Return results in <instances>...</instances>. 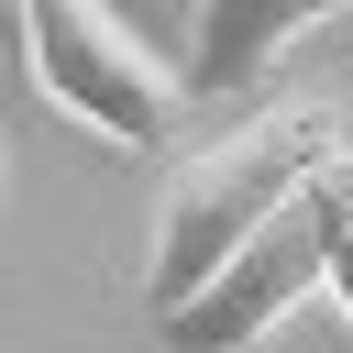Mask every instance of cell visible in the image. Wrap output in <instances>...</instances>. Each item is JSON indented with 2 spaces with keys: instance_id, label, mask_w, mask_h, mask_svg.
Listing matches in <instances>:
<instances>
[{
  "instance_id": "6da1fadb",
  "label": "cell",
  "mask_w": 353,
  "mask_h": 353,
  "mask_svg": "<svg viewBox=\"0 0 353 353\" xmlns=\"http://www.w3.org/2000/svg\"><path fill=\"white\" fill-rule=\"evenodd\" d=\"M331 143H353V110H342L331 88H298V99H265L254 121L210 132L199 154H176L165 188H154V221H143V309L165 320L188 287H210V276L309 188V165H320Z\"/></svg>"
},
{
  "instance_id": "7a4b0ae2",
  "label": "cell",
  "mask_w": 353,
  "mask_h": 353,
  "mask_svg": "<svg viewBox=\"0 0 353 353\" xmlns=\"http://www.w3.org/2000/svg\"><path fill=\"white\" fill-rule=\"evenodd\" d=\"M11 22H22V66H33L44 110H66L77 132H99L121 154H165L176 143L188 88L110 0H11Z\"/></svg>"
},
{
  "instance_id": "3957f363",
  "label": "cell",
  "mask_w": 353,
  "mask_h": 353,
  "mask_svg": "<svg viewBox=\"0 0 353 353\" xmlns=\"http://www.w3.org/2000/svg\"><path fill=\"white\" fill-rule=\"evenodd\" d=\"M320 298V232H309V210L287 199L210 287H188L154 331H165V353H254L265 331H287L298 309Z\"/></svg>"
},
{
  "instance_id": "277c9868",
  "label": "cell",
  "mask_w": 353,
  "mask_h": 353,
  "mask_svg": "<svg viewBox=\"0 0 353 353\" xmlns=\"http://www.w3.org/2000/svg\"><path fill=\"white\" fill-rule=\"evenodd\" d=\"M331 11H353V0H188V66H176L188 110L265 88V77L287 66V44H298L309 22H331Z\"/></svg>"
},
{
  "instance_id": "5b68a950",
  "label": "cell",
  "mask_w": 353,
  "mask_h": 353,
  "mask_svg": "<svg viewBox=\"0 0 353 353\" xmlns=\"http://www.w3.org/2000/svg\"><path fill=\"white\" fill-rule=\"evenodd\" d=\"M298 210H309V232H320V298H342V320H353V143H331V154L309 165Z\"/></svg>"
},
{
  "instance_id": "8992f818",
  "label": "cell",
  "mask_w": 353,
  "mask_h": 353,
  "mask_svg": "<svg viewBox=\"0 0 353 353\" xmlns=\"http://www.w3.org/2000/svg\"><path fill=\"white\" fill-rule=\"evenodd\" d=\"M0 176H11V143H0Z\"/></svg>"
},
{
  "instance_id": "52a82bcc",
  "label": "cell",
  "mask_w": 353,
  "mask_h": 353,
  "mask_svg": "<svg viewBox=\"0 0 353 353\" xmlns=\"http://www.w3.org/2000/svg\"><path fill=\"white\" fill-rule=\"evenodd\" d=\"M0 11H11V0H0Z\"/></svg>"
},
{
  "instance_id": "ba28073f",
  "label": "cell",
  "mask_w": 353,
  "mask_h": 353,
  "mask_svg": "<svg viewBox=\"0 0 353 353\" xmlns=\"http://www.w3.org/2000/svg\"><path fill=\"white\" fill-rule=\"evenodd\" d=\"M176 11H188V0H176Z\"/></svg>"
}]
</instances>
